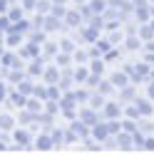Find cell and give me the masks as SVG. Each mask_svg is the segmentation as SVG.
Masks as SVG:
<instances>
[{"mask_svg": "<svg viewBox=\"0 0 154 156\" xmlns=\"http://www.w3.org/2000/svg\"><path fill=\"white\" fill-rule=\"evenodd\" d=\"M52 15H55V17H62V15H65V8H57V5H55V10H52Z\"/></svg>", "mask_w": 154, "mask_h": 156, "instance_id": "9a60e30c", "label": "cell"}, {"mask_svg": "<svg viewBox=\"0 0 154 156\" xmlns=\"http://www.w3.org/2000/svg\"><path fill=\"white\" fill-rule=\"evenodd\" d=\"M109 89H112V87H109V84H107V82H102V84H100V92H102V94H107V92H109Z\"/></svg>", "mask_w": 154, "mask_h": 156, "instance_id": "ac0fdd59", "label": "cell"}, {"mask_svg": "<svg viewBox=\"0 0 154 156\" xmlns=\"http://www.w3.org/2000/svg\"><path fill=\"white\" fill-rule=\"evenodd\" d=\"M5 10V0H0V12H3Z\"/></svg>", "mask_w": 154, "mask_h": 156, "instance_id": "cb8c5ba5", "label": "cell"}, {"mask_svg": "<svg viewBox=\"0 0 154 156\" xmlns=\"http://www.w3.org/2000/svg\"><path fill=\"white\" fill-rule=\"evenodd\" d=\"M75 80H85V69H77L75 72Z\"/></svg>", "mask_w": 154, "mask_h": 156, "instance_id": "ffe728a7", "label": "cell"}, {"mask_svg": "<svg viewBox=\"0 0 154 156\" xmlns=\"http://www.w3.org/2000/svg\"><path fill=\"white\" fill-rule=\"evenodd\" d=\"M3 97H5V89H3V84H0V99H3Z\"/></svg>", "mask_w": 154, "mask_h": 156, "instance_id": "603a6c76", "label": "cell"}, {"mask_svg": "<svg viewBox=\"0 0 154 156\" xmlns=\"http://www.w3.org/2000/svg\"><path fill=\"white\" fill-rule=\"evenodd\" d=\"M15 141H20V144H28V134H25V131L15 134Z\"/></svg>", "mask_w": 154, "mask_h": 156, "instance_id": "7c38bea8", "label": "cell"}, {"mask_svg": "<svg viewBox=\"0 0 154 156\" xmlns=\"http://www.w3.org/2000/svg\"><path fill=\"white\" fill-rule=\"evenodd\" d=\"M137 109H139V114H149V112H152V107H149L147 102H137Z\"/></svg>", "mask_w": 154, "mask_h": 156, "instance_id": "ba28073f", "label": "cell"}, {"mask_svg": "<svg viewBox=\"0 0 154 156\" xmlns=\"http://www.w3.org/2000/svg\"><path fill=\"white\" fill-rule=\"evenodd\" d=\"M52 146V141L47 139V136H40V139H37V149H42V151H47Z\"/></svg>", "mask_w": 154, "mask_h": 156, "instance_id": "277c9868", "label": "cell"}, {"mask_svg": "<svg viewBox=\"0 0 154 156\" xmlns=\"http://www.w3.org/2000/svg\"><path fill=\"white\" fill-rule=\"evenodd\" d=\"M112 82H114V84H119V87H124V84H127V74H114V77H112Z\"/></svg>", "mask_w": 154, "mask_h": 156, "instance_id": "8992f818", "label": "cell"}, {"mask_svg": "<svg viewBox=\"0 0 154 156\" xmlns=\"http://www.w3.org/2000/svg\"><path fill=\"white\" fill-rule=\"evenodd\" d=\"M149 97H152V99H154V84L149 87Z\"/></svg>", "mask_w": 154, "mask_h": 156, "instance_id": "7402d4cb", "label": "cell"}, {"mask_svg": "<svg viewBox=\"0 0 154 156\" xmlns=\"http://www.w3.org/2000/svg\"><path fill=\"white\" fill-rule=\"evenodd\" d=\"M105 112H107V116H117V114H119V107H117V104H107Z\"/></svg>", "mask_w": 154, "mask_h": 156, "instance_id": "52a82bcc", "label": "cell"}, {"mask_svg": "<svg viewBox=\"0 0 154 156\" xmlns=\"http://www.w3.org/2000/svg\"><path fill=\"white\" fill-rule=\"evenodd\" d=\"M127 47H129V50H137V47H139V40H134V37H129V40H127Z\"/></svg>", "mask_w": 154, "mask_h": 156, "instance_id": "4fadbf2b", "label": "cell"}, {"mask_svg": "<svg viewBox=\"0 0 154 156\" xmlns=\"http://www.w3.org/2000/svg\"><path fill=\"white\" fill-rule=\"evenodd\" d=\"M119 144H122V149H129L132 139H129V136H122V134H119Z\"/></svg>", "mask_w": 154, "mask_h": 156, "instance_id": "8fae6325", "label": "cell"}, {"mask_svg": "<svg viewBox=\"0 0 154 156\" xmlns=\"http://www.w3.org/2000/svg\"><path fill=\"white\" fill-rule=\"evenodd\" d=\"M42 25H45V30H47V32H55V30H60V20H57L55 15H52V17H47V20H45Z\"/></svg>", "mask_w": 154, "mask_h": 156, "instance_id": "7a4b0ae2", "label": "cell"}, {"mask_svg": "<svg viewBox=\"0 0 154 156\" xmlns=\"http://www.w3.org/2000/svg\"><path fill=\"white\" fill-rule=\"evenodd\" d=\"M28 109H30V112H40V104H35V102H30V104H28Z\"/></svg>", "mask_w": 154, "mask_h": 156, "instance_id": "d6986e66", "label": "cell"}, {"mask_svg": "<svg viewBox=\"0 0 154 156\" xmlns=\"http://www.w3.org/2000/svg\"><path fill=\"white\" fill-rule=\"evenodd\" d=\"M92 72H97V74H100V72H102V65H100V62H94V65H92Z\"/></svg>", "mask_w": 154, "mask_h": 156, "instance_id": "44dd1931", "label": "cell"}, {"mask_svg": "<svg viewBox=\"0 0 154 156\" xmlns=\"http://www.w3.org/2000/svg\"><path fill=\"white\" fill-rule=\"evenodd\" d=\"M72 134H77V136H87V129H85V124L75 122V124H72Z\"/></svg>", "mask_w": 154, "mask_h": 156, "instance_id": "3957f363", "label": "cell"}, {"mask_svg": "<svg viewBox=\"0 0 154 156\" xmlns=\"http://www.w3.org/2000/svg\"><path fill=\"white\" fill-rule=\"evenodd\" d=\"M20 92H23V94H30V92H32V89H30V82H23V84H20Z\"/></svg>", "mask_w": 154, "mask_h": 156, "instance_id": "5bb4252c", "label": "cell"}, {"mask_svg": "<svg viewBox=\"0 0 154 156\" xmlns=\"http://www.w3.org/2000/svg\"><path fill=\"white\" fill-rule=\"evenodd\" d=\"M92 10H94V12H102V10H105V3H102V0H94V3H92Z\"/></svg>", "mask_w": 154, "mask_h": 156, "instance_id": "30bf717a", "label": "cell"}, {"mask_svg": "<svg viewBox=\"0 0 154 156\" xmlns=\"http://www.w3.org/2000/svg\"><path fill=\"white\" fill-rule=\"evenodd\" d=\"M92 107H94V109L102 107V97H92Z\"/></svg>", "mask_w": 154, "mask_h": 156, "instance_id": "2e32d148", "label": "cell"}, {"mask_svg": "<svg viewBox=\"0 0 154 156\" xmlns=\"http://www.w3.org/2000/svg\"><path fill=\"white\" fill-rule=\"evenodd\" d=\"M10 126H13V116L3 114V116H0V129H10Z\"/></svg>", "mask_w": 154, "mask_h": 156, "instance_id": "5b68a950", "label": "cell"}, {"mask_svg": "<svg viewBox=\"0 0 154 156\" xmlns=\"http://www.w3.org/2000/svg\"><path fill=\"white\" fill-rule=\"evenodd\" d=\"M92 136H94V139H107V136H109V129H107V124H97V126H94L92 129Z\"/></svg>", "mask_w": 154, "mask_h": 156, "instance_id": "6da1fadb", "label": "cell"}, {"mask_svg": "<svg viewBox=\"0 0 154 156\" xmlns=\"http://www.w3.org/2000/svg\"><path fill=\"white\" fill-rule=\"evenodd\" d=\"M47 80H50V82L57 80V72H55V69H47Z\"/></svg>", "mask_w": 154, "mask_h": 156, "instance_id": "e0dca14e", "label": "cell"}, {"mask_svg": "<svg viewBox=\"0 0 154 156\" xmlns=\"http://www.w3.org/2000/svg\"><path fill=\"white\" fill-rule=\"evenodd\" d=\"M149 12H152V15H154V8H152V10H149Z\"/></svg>", "mask_w": 154, "mask_h": 156, "instance_id": "d4e9b609", "label": "cell"}, {"mask_svg": "<svg viewBox=\"0 0 154 156\" xmlns=\"http://www.w3.org/2000/svg\"><path fill=\"white\" fill-rule=\"evenodd\" d=\"M67 23H70V25H80V15H77V12H70V15H67Z\"/></svg>", "mask_w": 154, "mask_h": 156, "instance_id": "9c48e42d", "label": "cell"}]
</instances>
